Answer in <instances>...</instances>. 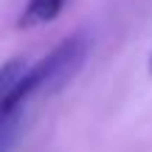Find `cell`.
<instances>
[{"instance_id": "277c9868", "label": "cell", "mask_w": 152, "mask_h": 152, "mask_svg": "<svg viewBox=\"0 0 152 152\" xmlns=\"http://www.w3.org/2000/svg\"><path fill=\"white\" fill-rule=\"evenodd\" d=\"M149 73H152V59H149Z\"/></svg>"}, {"instance_id": "3957f363", "label": "cell", "mask_w": 152, "mask_h": 152, "mask_svg": "<svg viewBox=\"0 0 152 152\" xmlns=\"http://www.w3.org/2000/svg\"><path fill=\"white\" fill-rule=\"evenodd\" d=\"M65 6V0H28V6L23 9L17 26L20 28H37V26H45V23L56 20Z\"/></svg>"}, {"instance_id": "7a4b0ae2", "label": "cell", "mask_w": 152, "mask_h": 152, "mask_svg": "<svg viewBox=\"0 0 152 152\" xmlns=\"http://www.w3.org/2000/svg\"><path fill=\"white\" fill-rule=\"evenodd\" d=\"M26 71H28L26 59H11V62H6V65L0 68V152H6L11 144H14L17 121H20V115H9L3 110V99L9 96V90L17 85V79H20Z\"/></svg>"}, {"instance_id": "6da1fadb", "label": "cell", "mask_w": 152, "mask_h": 152, "mask_svg": "<svg viewBox=\"0 0 152 152\" xmlns=\"http://www.w3.org/2000/svg\"><path fill=\"white\" fill-rule=\"evenodd\" d=\"M85 56H87V39L82 34L62 39L48 56H42L37 65H31L39 82V93H56L59 87H65L82 68Z\"/></svg>"}]
</instances>
